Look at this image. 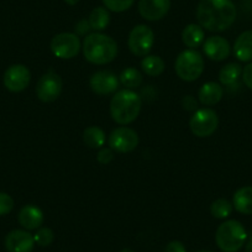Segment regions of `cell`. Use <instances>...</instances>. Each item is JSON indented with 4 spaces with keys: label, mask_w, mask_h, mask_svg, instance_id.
Listing matches in <instances>:
<instances>
[{
    "label": "cell",
    "mask_w": 252,
    "mask_h": 252,
    "mask_svg": "<svg viewBox=\"0 0 252 252\" xmlns=\"http://www.w3.org/2000/svg\"><path fill=\"white\" fill-rule=\"evenodd\" d=\"M236 6L232 0H200L197 19L203 29L212 32L225 31L235 23Z\"/></svg>",
    "instance_id": "6da1fadb"
},
{
    "label": "cell",
    "mask_w": 252,
    "mask_h": 252,
    "mask_svg": "<svg viewBox=\"0 0 252 252\" xmlns=\"http://www.w3.org/2000/svg\"><path fill=\"white\" fill-rule=\"evenodd\" d=\"M82 50L88 62L101 66L115 60L118 55V43L110 36L93 32L84 37Z\"/></svg>",
    "instance_id": "7a4b0ae2"
},
{
    "label": "cell",
    "mask_w": 252,
    "mask_h": 252,
    "mask_svg": "<svg viewBox=\"0 0 252 252\" xmlns=\"http://www.w3.org/2000/svg\"><path fill=\"white\" fill-rule=\"evenodd\" d=\"M142 101L137 93L131 89L116 92L110 101V115L115 123L127 125L135 121L141 111Z\"/></svg>",
    "instance_id": "3957f363"
},
{
    "label": "cell",
    "mask_w": 252,
    "mask_h": 252,
    "mask_svg": "<svg viewBox=\"0 0 252 252\" xmlns=\"http://www.w3.org/2000/svg\"><path fill=\"white\" fill-rule=\"evenodd\" d=\"M247 231L237 220H226L219 225L215 241L222 252H237L246 244Z\"/></svg>",
    "instance_id": "277c9868"
},
{
    "label": "cell",
    "mask_w": 252,
    "mask_h": 252,
    "mask_svg": "<svg viewBox=\"0 0 252 252\" xmlns=\"http://www.w3.org/2000/svg\"><path fill=\"white\" fill-rule=\"evenodd\" d=\"M176 73L182 81H197L204 71V60L197 50H186L181 52L174 63Z\"/></svg>",
    "instance_id": "5b68a950"
},
{
    "label": "cell",
    "mask_w": 252,
    "mask_h": 252,
    "mask_svg": "<svg viewBox=\"0 0 252 252\" xmlns=\"http://www.w3.org/2000/svg\"><path fill=\"white\" fill-rule=\"evenodd\" d=\"M218 125H219V116L215 110L209 108L195 110L189 121V127L197 137L210 136L217 131Z\"/></svg>",
    "instance_id": "8992f818"
},
{
    "label": "cell",
    "mask_w": 252,
    "mask_h": 252,
    "mask_svg": "<svg viewBox=\"0 0 252 252\" xmlns=\"http://www.w3.org/2000/svg\"><path fill=\"white\" fill-rule=\"evenodd\" d=\"M50 46L53 55L61 60L74 58L82 48L78 35L72 32H62L53 36Z\"/></svg>",
    "instance_id": "52a82bcc"
},
{
    "label": "cell",
    "mask_w": 252,
    "mask_h": 252,
    "mask_svg": "<svg viewBox=\"0 0 252 252\" xmlns=\"http://www.w3.org/2000/svg\"><path fill=\"white\" fill-rule=\"evenodd\" d=\"M155 43V33L146 25H137L131 30L127 40V46L135 56L145 57L152 50Z\"/></svg>",
    "instance_id": "ba28073f"
},
{
    "label": "cell",
    "mask_w": 252,
    "mask_h": 252,
    "mask_svg": "<svg viewBox=\"0 0 252 252\" xmlns=\"http://www.w3.org/2000/svg\"><path fill=\"white\" fill-rule=\"evenodd\" d=\"M62 79L57 73L50 69L43 74L36 86V95L43 103H52L57 100L62 92Z\"/></svg>",
    "instance_id": "9c48e42d"
},
{
    "label": "cell",
    "mask_w": 252,
    "mask_h": 252,
    "mask_svg": "<svg viewBox=\"0 0 252 252\" xmlns=\"http://www.w3.org/2000/svg\"><path fill=\"white\" fill-rule=\"evenodd\" d=\"M109 146L113 151L120 152V154H127L134 151L139 145V135L135 130L120 126L113 130L109 136Z\"/></svg>",
    "instance_id": "30bf717a"
},
{
    "label": "cell",
    "mask_w": 252,
    "mask_h": 252,
    "mask_svg": "<svg viewBox=\"0 0 252 252\" xmlns=\"http://www.w3.org/2000/svg\"><path fill=\"white\" fill-rule=\"evenodd\" d=\"M31 81V73L24 64H13L4 73V86L13 93H19L28 88Z\"/></svg>",
    "instance_id": "8fae6325"
},
{
    "label": "cell",
    "mask_w": 252,
    "mask_h": 252,
    "mask_svg": "<svg viewBox=\"0 0 252 252\" xmlns=\"http://www.w3.org/2000/svg\"><path fill=\"white\" fill-rule=\"evenodd\" d=\"M171 9V0H140L139 13L145 20L157 21L163 19Z\"/></svg>",
    "instance_id": "7c38bea8"
},
{
    "label": "cell",
    "mask_w": 252,
    "mask_h": 252,
    "mask_svg": "<svg viewBox=\"0 0 252 252\" xmlns=\"http://www.w3.org/2000/svg\"><path fill=\"white\" fill-rule=\"evenodd\" d=\"M89 84L94 93L99 95H108L116 92L119 87V79L113 72L98 71L91 77Z\"/></svg>",
    "instance_id": "4fadbf2b"
},
{
    "label": "cell",
    "mask_w": 252,
    "mask_h": 252,
    "mask_svg": "<svg viewBox=\"0 0 252 252\" xmlns=\"http://www.w3.org/2000/svg\"><path fill=\"white\" fill-rule=\"evenodd\" d=\"M35 246V239L26 230H13L5 237L8 252H31Z\"/></svg>",
    "instance_id": "5bb4252c"
},
{
    "label": "cell",
    "mask_w": 252,
    "mask_h": 252,
    "mask_svg": "<svg viewBox=\"0 0 252 252\" xmlns=\"http://www.w3.org/2000/svg\"><path fill=\"white\" fill-rule=\"evenodd\" d=\"M203 51L209 60L220 62L229 57L231 47L226 38L221 36H210L203 43Z\"/></svg>",
    "instance_id": "9a60e30c"
},
{
    "label": "cell",
    "mask_w": 252,
    "mask_h": 252,
    "mask_svg": "<svg viewBox=\"0 0 252 252\" xmlns=\"http://www.w3.org/2000/svg\"><path fill=\"white\" fill-rule=\"evenodd\" d=\"M19 222L26 230H36L43 224V213L36 205L29 204L21 208L18 215Z\"/></svg>",
    "instance_id": "2e32d148"
},
{
    "label": "cell",
    "mask_w": 252,
    "mask_h": 252,
    "mask_svg": "<svg viewBox=\"0 0 252 252\" xmlns=\"http://www.w3.org/2000/svg\"><path fill=\"white\" fill-rule=\"evenodd\" d=\"M234 55L241 62H252V30L244 31L234 43Z\"/></svg>",
    "instance_id": "e0dca14e"
},
{
    "label": "cell",
    "mask_w": 252,
    "mask_h": 252,
    "mask_svg": "<svg viewBox=\"0 0 252 252\" xmlns=\"http://www.w3.org/2000/svg\"><path fill=\"white\" fill-rule=\"evenodd\" d=\"M222 87L220 86L217 82H208L202 86V88L199 89V93H198V98L199 101L203 105H215V104L219 103L222 98Z\"/></svg>",
    "instance_id": "ac0fdd59"
},
{
    "label": "cell",
    "mask_w": 252,
    "mask_h": 252,
    "mask_svg": "<svg viewBox=\"0 0 252 252\" xmlns=\"http://www.w3.org/2000/svg\"><path fill=\"white\" fill-rule=\"evenodd\" d=\"M182 41L187 47H189L190 50H195L204 43V29L197 24H189L188 26L184 28L183 32H182Z\"/></svg>",
    "instance_id": "d6986e66"
},
{
    "label": "cell",
    "mask_w": 252,
    "mask_h": 252,
    "mask_svg": "<svg viewBox=\"0 0 252 252\" xmlns=\"http://www.w3.org/2000/svg\"><path fill=\"white\" fill-rule=\"evenodd\" d=\"M235 210L245 215H252V187L246 186L237 189L232 198Z\"/></svg>",
    "instance_id": "ffe728a7"
},
{
    "label": "cell",
    "mask_w": 252,
    "mask_h": 252,
    "mask_svg": "<svg viewBox=\"0 0 252 252\" xmlns=\"http://www.w3.org/2000/svg\"><path fill=\"white\" fill-rule=\"evenodd\" d=\"M88 21L92 30H94L95 32L103 31L108 28L109 23H110V14H109V10L106 8L98 6V8L92 10Z\"/></svg>",
    "instance_id": "44dd1931"
},
{
    "label": "cell",
    "mask_w": 252,
    "mask_h": 252,
    "mask_svg": "<svg viewBox=\"0 0 252 252\" xmlns=\"http://www.w3.org/2000/svg\"><path fill=\"white\" fill-rule=\"evenodd\" d=\"M105 132L99 126H89L83 132V141L91 149H101L105 144Z\"/></svg>",
    "instance_id": "7402d4cb"
},
{
    "label": "cell",
    "mask_w": 252,
    "mask_h": 252,
    "mask_svg": "<svg viewBox=\"0 0 252 252\" xmlns=\"http://www.w3.org/2000/svg\"><path fill=\"white\" fill-rule=\"evenodd\" d=\"M141 68L144 73L150 77H158L164 71V62L158 56H145L141 61Z\"/></svg>",
    "instance_id": "603a6c76"
},
{
    "label": "cell",
    "mask_w": 252,
    "mask_h": 252,
    "mask_svg": "<svg viewBox=\"0 0 252 252\" xmlns=\"http://www.w3.org/2000/svg\"><path fill=\"white\" fill-rule=\"evenodd\" d=\"M242 74V68L239 63H227L220 69L219 81L224 86H231Z\"/></svg>",
    "instance_id": "cb8c5ba5"
},
{
    "label": "cell",
    "mask_w": 252,
    "mask_h": 252,
    "mask_svg": "<svg viewBox=\"0 0 252 252\" xmlns=\"http://www.w3.org/2000/svg\"><path fill=\"white\" fill-rule=\"evenodd\" d=\"M120 82L124 87H126V89H135L141 86L142 74L139 69L130 67L121 72Z\"/></svg>",
    "instance_id": "d4e9b609"
},
{
    "label": "cell",
    "mask_w": 252,
    "mask_h": 252,
    "mask_svg": "<svg viewBox=\"0 0 252 252\" xmlns=\"http://www.w3.org/2000/svg\"><path fill=\"white\" fill-rule=\"evenodd\" d=\"M232 209L234 205L227 199H217L210 205V213L215 219H226L231 215Z\"/></svg>",
    "instance_id": "484cf974"
},
{
    "label": "cell",
    "mask_w": 252,
    "mask_h": 252,
    "mask_svg": "<svg viewBox=\"0 0 252 252\" xmlns=\"http://www.w3.org/2000/svg\"><path fill=\"white\" fill-rule=\"evenodd\" d=\"M33 239H35V244L46 247L52 244L53 239H55V234H53L50 227H40L37 232L33 235Z\"/></svg>",
    "instance_id": "4316f807"
},
{
    "label": "cell",
    "mask_w": 252,
    "mask_h": 252,
    "mask_svg": "<svg viewBox=\"0 0 252 252\" xmlns=\"http://www.w3.org/2000/svg\"><path fill=\"white\" fill-rule=\"evenodd\" d=\"M103 3L108 10L114 13H123L131 8L135 0H103Z\"/></svg>",
    "instance_id": "83f0119b"
},
{
    "label": "cell",
    "mask_w": 252,
    "mask_h": 252,
    "mask_svg": "<svg viewBox=\"0 0 252 252\" xmlns=\"http://www.w3.org/2000/svg\"><path fill=\"white\" fill-rule=\"evenodd\" d=\"M14 209V199L8 193L0 192V217L9 214Z\"/></svg>",
    "instance_id": "f1b7e54d"
},
{
    "label": "cell",
    "mask_w": 252,
    "mask_h": 252,
    "mask_svg": "<svg viewBox=\"0 0 252 252\" xmlns=\"http://www.w3.org/2000/svg\"><path fill=\"white\" fill-rule=\"evenodd\" d=\"M114 158V152L110 147H101L99 150L98 155H96V159H98L99 163L101 164H108L113 161Z\"/></svg>",
    "instance_id": "f546056e"
},
{
    "label": "cell",
    "mask_w": 252,
    "mask_h": 252,
    "mask_svg": "<svg viewBox=\"0 0 252 252\" xmlns=\"http://www.w3.org/2000/svg\"><path fill=\"white\" fill-rule=\"evenodd\" d=\"M76 35L78 36H87L89 35V31L92 30L91 25H89V21L87 19H82L81 21L76 24Z\"/></svg>",
    "instance_id": "4dcf8cb0"
},
{
    "label": "cell",
    "mask_w": 252,
    "mask_h": 252,
    "mask_svg": "<svg viewBox=\"0 0 252 252\" xmlns=\"http://www.w3.org/2000/svg\"><path fill=\"white\" fill-rule=\"evenodd\" d=\"M242 79L246 87L252 91V62H250L245 68L242 69Z\"/></svg>",
    "instance_id": "1f68e13d"
},
{
    "label": "cell",
    "mask_w": 252,
    "mask_h": 252,
    "mask_svg": "<svg viewBox=\"0 0 252 252\" xmlns=\"http://www.w3.org/2000/svg\"><path fill=\"white\" fill-rule=\"evenodd\" d=\"M182 106H183L186 110L193 111L197 109L198 104H197V100H195L192 95H187L182 99Z\"/></svg>",
    "instance_id": "d6a6232c"
},
{
    "label": "cell",
    "mask_w": 252,
    "mask_h": 252,
    "mask_svg": "<svg viewBox=\"0 0 252 252\" xmlns=\"http://www.w3.org/2000/svg\"><path fill=\"white\" fill-rule=\"evenodd\" d=\"M164 252H187L186 247L181 241H171L166 247Z\"/></svg>",
    "instance_id": "836d02e7"
},
{
    "label": "cell",
    "mask_w": 252,
    "mask_h": 252,
    "mask_svg": "<svg viewBox=\"0 0 252 252\" xmlns=\"http://www.w3.org/2000/svg\"><path fill=\"white\" fill-rule=\"evenodd\" d=\"M245 252H252V235L246 240V244H245Z\"/></svg>",
    "instance_id": "e575fe53"
},
{
    "label": "cell",
    "mask_w": 252,
    "mask_h": 252,
    "mask_svg": "<svg viewBox=\"0 0 252 252\" xmlns=\"http://www.w3.org/2000/svg\"><path fill=\"white\" fill-rule=\"evenodd\" d=\"M64 1H66V3L68 4V5H76V4L78 3L79 0H64Z\"/></svg>",
    "instance_id": "d590c367"
},
{
    "label": "cell",
    "mask_w": 252,
    "mask_h": 252,
    "mask_svg": "<svg viewBox=\"0 0 252 252\" xmlns=\"http://www.w3.org/2000/svg\"><path fill=\"white\" fill-rule=\"evenodd\" d=\"M120 252H135V251H132L131 249H124V250H121Z\"/></svg>",
    "instance_id": "8d00e7d4"
},
{
    "label": "cell",
    "mask_w": 252,
    "mask_h": 252,
    "mask_svg": "<svg viewBox=\"0 0 252 252\" xmlns=\"http://www.w3.org/2000/svg\"><path fill=\"white\" fill-rule=\"evenodd\" d=\"M199 252H212V251H199Z\"/></svg>",
    "instance_id": "74e56055"
}]
</instances>
